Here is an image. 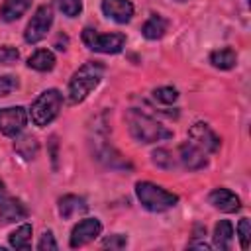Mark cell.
<instances>
[{
  "instance_id": "1",
  "label": "cell",
  "mask_w": 251,
  "mask_h": 251,
  "mask_svg": "<svg viewBox=\"0 0 251 251\" xmlns=\"http://www.w3.org/2000/svg\"><path fill=\"white\" fill-rule=\"evenodd\" d=\"M126 124L129 129V135L139 143H155L173 137V131L167 129L157 120L149 118L147 114L139 110H127L126 112Z\"/></svg>"
},
{
  "instance_id": "2",
  "label": "cell",
  "mask_w": 251,
  "mask_h": 251,
  "mask_svg": "<svg viewBox=\"0 0 251 251\" xmlns=\"http://www.w3.org/2000/svg\"><path fill=\"white\" fill-rule=\"evenodd\" d=\"M102 75H104V65L98 63V61H88L84 63L71 78L69 82V100L71 104H78L82 102L92 88L98 86V82L102 80Z\"/></svg>"
},
{
  "instance_id": "3",
  "label": "cell",
  "mask_w": 251,
  "mask_h": 251,
  "mask_svg": "<svg viewBox=\"0 0 251 251\" xmlns=\"http://www.w3.org/2000/svg\"><path fill=\"white\" fill-rule=\"evenodd\" d=\"M135 194H137L141 206L149 212H165V210H171L178 202L176 194H173L153 182H137Z\"/></svg>"
},
{
  "instance_id": "4",
  "label": "cell",
  "mask_w": 251,
  "mask_h": 251,
  "mask_svg": "<svg viewBox=\"0 0 251 251\" xmlns=\"http://www.w3.org/2000/svg\"><path fill=\"white\" fill-rule=\"evenodd\" d=\"M61 104H63V96L59 90L55 88H49L45 92H41L35 102L31 104V122L39 127L47 126L49 122H53L61 110Z\"/></svg>"
},
{
  "instance_id": "5",
  "label": "cell",
  "mask_w": 251,
  "mask_h": 251,
  "mask_svg": "<svg viewBox=\"0 0 251 251\" xmlns=\"http://www.w3.org/2000/svg\"><path fill=\"white\" fill-rule=\"evenodd\" d=\"M82 41L90 51L96 53H120L126 43L124 33H98L92 27H86L82 31Z\"/></svg>"
},
{
  "instance_id": "6",
  "label": "cell",
  "mask_w": 251,
  "mask_h": 251,
  "mask_svg": "<svg viewBox=\"0 0 251 251\" xmlns=\"http://www.w3.org/2000/svg\"><path fill=\"white\" fill-rule=\"evenodd\" d=\"M51 24H53V10H51L49 6H39L37 12L33 14L31 22H29L27 27H25L24 39H25L27 43H37V41H41V39L47 35Z\"/></svg>"
},
{
  "instance_id": "7",
  "label": "cell",
  "mask_w": 251,
  "mask_h": 251,
  "mask_svg": "<svg viewBox=\"0 0 251 251\" xmlns=\"http://www.w3.org/2000/svg\"><path fill=\"white\" fill-rule=\"evenodd\" d=\"M27 114L22 106H10V108H0V131L8 137H16L22 133L25 127Z\"/></svg>"
},
{
  "instance_id": "8",
  "label": "cell",
  "mask_w": 251,
  "mask_h": 251,
  "mask_svg": "<svg viewBox=\"0 0 251 251\" xmlns=\"http://www.w3.org/2000/svg\"><path fill=\"white\" fill-rule=\"evenodd\" d=\"M188 137H190V143H194L196 147H200L204 153H214L220 147V137L204 122H196L194 126H190Z\"/></svg>"
},
{
  "instance_id": "9",
  "label": "cell",
  "mask_w": 251,
  "mask_h": 251,
  "mask_svg": "<svg viewBox=\"0 0 251 251\" xmlns=\"http://www.w3.org/2000/svg\"><path fill=\"white\" fill-rule=\"evenodd\" d=\"M102 231V224L96 218H86L80 220L73 231H71V247H82L90 241H94Z\"/></svg>"
},
{
  "instance_id": "10",
  "label": "cell",
  "mask_w": 251,
  "mask_h": 251,
  "mask_svg": "<svg viewBox=\"0 0 251 251\" xmlns=\"http://www.w3.org/2000/svg\"><path fill=\"white\" fill-rule=\"evenodd\" d=\"M178 157H180L182 167H186L188 171H198V169L206 167V163H208L206 153L200 147H196L194 143H190V141H186V143H182L178 147Z\"/></svg>"
},
{
  "instance_id": "11",
  "label": "cell",
  "mask_w": 251,
  "mask_h": 251,
  "mask_svg": "<svg viewBox=\"0 0 251 251\" xmlns=\"http://www.w3.org/2000/svg\"><path fill=\"white\" fill-rule=\"evenodd\" d=\"M102 10L118 24H126L133 16V4L129 0H102Z\"/></svg>"
},
{
  "instance_id": "12",
  "label": "cell",
  "mask_w": 251,
  "mask_h": 251,
  "mask_svg": "<svg viewBox=\"0 0 251 251\" xmlns=\"http://www.w3.org/2000/svg\"><path fill=\"white\" fill-rule=\"evenodd\" d=\"M208 200H210V204L214 208H218L220 212H226V214L237 212L239 206H241L239 204V198L231 190H227V188H216V190H212L210 196H208Z\"/></svg>"
},
{
  "instance_id": "13",
  "label": "cell",
  "mask_w": 251,
  "mask_h": 251,
  "mask_svg": "<svg viewBox=\"0 0 251 251\" xmlns=\"http://www.w3.org/2000/svg\"><path fill=\"white\" fill-rule=\"evenodd\" d=\"M27 216V208L18 198H4L0 202V220L2 222H18Z\"/></svg>"
},
{
  "instance_id": "14",
  "label": "cell",
  "mask_w": 251,
  "mask_h": 251,
  "mask_svg": "<svg viewBox=\"0 0 251 251\" xmlns=\"http://www.w3.org/2000/svg\"><path fill=\"white\" fill-rule=\"evenodd\" d=\"M86 210H88V206H86L84 198H80V196L67 194V196H63V198L59 200V214H61L65 220H69V218H73V216H76V214H84Z\"/></svg>"
},
{
  "instance_id": "15",
  "label": "cell",
  "mask_w": 251,
  "mask_h": 251,
  "mask_svg": "<svg viewBox=\"0 0 251 251\" xmlns=\"http://www.w3.org/2000/svg\"><path fill=\"white\" fill-rule=\"evenodd\" d=\"M29 6H31V0H4V4L0 6V16L4 22H14L22 18Z\"/></svg>"
},
{
  "instance_id": "16",
  "label": "cell",
  "mask_w": 251,
  "mask_h": 251,
  "mask_svg": "<svg viewBox=\"0 0 251 251\" xmlns=\"http://www.w3.org/2000/svg\"><path fill=\"white\" fill-rule=\"evenodd\" d=\"M233 241V227L227 220H220L214 227V245L222 251H227Z\"/></svg>"
},
{
  "instance_id": "17",
  "label": "cell",
  "mask_w": 251,
  "mask_h": 251,
  "mask_svg": "<svg viewBox=\"0 0 251 251\" xmlns=\"http://www.w3.org/2000/svg\"><path fill=\"white\" fill-rule=\"evenodd\" d=\"M167 27H169V22H167L163 16H151V18L143 24L141 33H143L147 39H161V37L165 35Z\"/></svg>"
},
{
  "instance_id": "18",
  "label": "cell",
  "mask_w": 251,
  "mask_h": 251,
  "mask_svg": "<svg viewBox=\"0 0 251 251\" xmlns=\"http://www.w3.org/2000/svg\"><path fill=\"white\" fill-rule=\"evenodd\" d=\"M27 67L29 69H35V71H41V73L51 71L55 67V55L51 51H47V49H39V51H35L27 59Z\"/></svg>"
},
{
  "instance_id": "19",
  "label": "cell",
  "mask_w": 251,
  "mask_h": 251,
  "mask_svg": "<svg viewBox=\"0 0 251 251\" xmlns=\"http://www.w3.org/2000/svg\"><path fill=\"white\" fill-rule=\"evenodd\" d=\"M235 61H237V55L233 49L229 47H224V49H218L210 55V63L216 67V69H222V71H227V69H233L235 67Z\"/></svg>"
},
{
  "instance_id": "20",
  "label": "cell",
  "mask_w": 251,
  "mask_h": 251,
  "mask_svg": "<svg viewBox=\"0 0 251 251\" xmlns=\"http://www.w3.org/2000/svg\"><path fill=\"white\" fill-rule=\"evenodd\" d=\"M14 149H16V153L20 157H24L25 161H31L39 151V143H37V139L33 135H22L20 139H16Z\"/></svg>"
},
{
  "instance_id": "21",
  "label": "cell",
  "mask_w": 251,
  "mask_h": 251,
  "mask_svg": "<svg viewBox=\"0 0 251 251\" xmlns=\"http://www.w3.org/2000/svg\"><path fill=\"white\" fill-rule=\"evenodd\" d=\"M10 245L14 249H29V245H31V226L24 224L18 229H14L10 233Z\"/></svg>"
},
{
  "instance_id": "22",
  "label": "cell",
  "mask_w": 251,
  "mask_h": 251,
  "mask_svg": "<svg viewBox=\"0 0 251 251\" xmlns=\"http://www.w3.org/2000/svg\"><path fill=\"white\" fill-rule=\"evenodd\" d=\"M55 4H57V8H59L65 16H69V18L78 16L80 10H82V0H55Z\"/></svg>"
},
{
  "instance_id": "23",
  "label": "cell",
  "mask_w": 251,
  "mask_h": 251,
  "mask_svg": "<svg viewBox=\"0 0 251 251\" xmlns=\"http://www.w3.org/2000/svg\"><path fill=\"white\" fill-rule=\"evenodd\" d=\"M151 161L161 169H173L175 167V159L167 149H155L151 153Z\"/></svg>"
},
{
  "instance_id": "24",
  "label": "cell",
  "mask_w": 251,
  "mask_h": 251,
  "mask_svg": "<svg viewBox=\"0 0 251 251\" xmlns=\"http://www.w3.org/2000/svg\"><path fill=\"white\" fill-rule=\"evenodd\" d=\"M153 98L157 102H161V104H173L178 98V92L173 86H161V88L153 90Z\"/></svg>"
},
{
  "instance_id": "25",
  "label": "cell",
  "mask_w": 251,
  "mask_h": 251,
  "mask_svg": "<svg viewBox=\"0 0 251 251\" xmlns=\"http://www.w3.org/2000/svg\"><path fill=\"white\" fill-rule=\"evenodd\" d=\"M237 233H239V241H241V249H249L251 243V222L247 218H241L237 224Z\"/></svg>"
},
{
  "instance_id": "26",
  "label": "cell",
  "mask_w": 251,
  "mask_h": 251,
  "mask_svg": "<svg viewBox=\"0 0 251 251\" xmlns=\"http://www.w3.org/2000/svg\"><path fill=\"white\" fill-rule=\"evenodd\" d=\"M18 86H20L18 76H14V75H4V76H0V96L12 94Z\"/></svg>"
},
{
  "instance_id": "27",
  "label": "cell",
  "mask_w": 251,
  "mask_h": 251,
  "mask_svg": "<svg viewBox=\"0 0 251 251\" xmlns=\"http://www.w3.org/2000/svg\"><path fill=\"white\" fill-rule=\"evenodd\" d=\"M18 57H20V53H18L16 47H12V45H2L0 47V65H12V63L18 61Z\"/></svg>"
},
{
  "instance_id": "28",
  "label": "cell",
  "mask_w": 251,
  "mask_h": 251,
  "mask_svg": "<svg viewBox=\"0 0 251 251\" xmlns=\"http://www.w3.org/2000/svg\"><path fill=\"white\" fill-rule=\"evenodd\" d=\"M37 249L39 251H57V241H55L51 231H43V235L37 243Z\"/></svg>"
},
{
  "instance_id": "29",
  "label": "cell",
  "mask_w": 251,
  "mask_h": 251,
  "mask_svg": "<svg viewBox=\"0 0 251 251\" xmlns=\"http://www.w3.org/2000/svg\"><path fill=\"white\" fill-rule=\"evenodd\" d=\"M126 243H127L126 235H120V233L104 239V247H110V249H122V247H126Z\"/></svg>"
},
{
  "instance_id": "30",
  "label": "cell",
  "mask_w": 251,
  "mask_h": 251,
  "mask_svg": "<svg viewBox=\"0 0 251 251\" xmlns=\"http://www.w3.org/2000/svg\"><path fill=\"white\" fill-rule=\"evenodd\" d=\"M190 247H200V249H210V245H208V243H204V241H200V243H198V241H192V243H190Z\"/></svg>"
},
{
  "instance_id": "31",
  "label": "cell",
  "mask_w": 251,
  "mask_h": 251,
  "mask_svg": "<svg viewBox=\"0 0 251 251\" xmlns=\"http://www.w3.org/2000/svg\"><path fill=\"white\" fill-rule=\"evenodd\" d=\"M6 198V186H4V182L0 180V202Z\"/></svg>"
}]
</instances>
